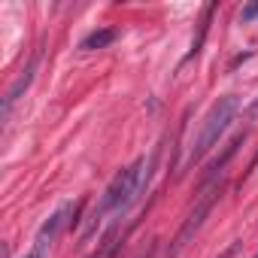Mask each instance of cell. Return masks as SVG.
<instances>
[{
  "instance_id": "6da1fadb",
  "label": "cell",
  "mask_w": 258,
  "mask_h": 258,
  "mask_svg": "<svg viewBox=\"0 0 258 258\" xmlns=\"http://www.w3.org/2000/svg\"><path fill=\"white\" fill-rule=\"evenodd\" d=\"M240 112V97L237 94H228V97H219V103H213V109L207 112L201 131H198V140L191 143V152H188V164H198L216 143L219 137L231 127V121L237 118Z\"/></svg>"
},
{
  "instance_id": "7a4b0ae2",
  "label": "cell",
  "mask_w": 258,
  "mask_h": 258,
  "mask_svg": "<svg viewBox=\"0 0 258 258\" xmlns=\"http://www.w3.org/2000/svg\"><path fill=\"white\" fill-rule=\"evenodd\" d=\"M222 198V185H219V179H213V182H207L204 188H201V195H198V201H195V210L188 213V219L182 222V228H179V234L173 237V246L167 249V258H176L191 240H195V234L201 231V225H204V219L210 216V210L216 207V201Z\"/></svg>"
},
{
  "instance_id": "3957f363",
  "label": "cell",
  "mask_w": 258,
  "mask_h": 258,
  "mask_svg": "<svg viewBox=\"0 0 258 258\" xmlns=\"http://www.w3.org/2000/svg\"><path fill=\"white\" fill-rule=\"evenodd\" d=\"M37 64H40V52H37V55L28 61V67L19 73V79H16V82L10 85V91L4 94V106H0V121H4V124L10 121V115H13V106L19 103V97H22V94L31 88V82H34V73H37Z\"/></svg>"
},
{
  "instance_id": "277c9868",
  "label": "cell",
  "mask_w": 258,
  "mask_h": 258,
  "mask_svg": "<svg viewBox=\"0 0 258 258\" xmlns=\"http://www.w3.org/2000/svg\"><path fill=\"white\" fill-rule=\"evenodd\" d=\"M246 137H249V127H243V131H240V134H237V137H234V140H231L228 146H225V152H222V155H219V158H216V161H213L210 167H207V173H204V185H207V182H213V179H216V176L222 173V167H225V164H228V161H231V158L237 155V149H240V146L246 143Z\"/></svg>"
},
{
  "instance_id": "5b68a950",
  "label": "cell",
  "mask_w": 258,
  "mask_h": 258,
  "mask_svg": "<svg viewBox=\"0 0 258 258\" xmlns=\"http://www.w3.org/2000/svg\"><path fill=\"white\" fill-rule=\"evenodd\" d=\"M115 40H118V31H115V28H100V31L88 34V37L79 43V49H82V52H94V49H106V46H112Z\"/></svg>"
},
{
  "instance_id": "8992f818",
  "label": "cell",
  "mask_w": 258,
  "mask_h": 258,
  "mask_svg": "<svg viewBox=\"0 0 258 258\" xmlns=\"http://www.w3.org/2000/svg\"><path fill=\"white\" fill-rule=\"evenodd\" d=\"M216 13V4H207L204 7V16H201V22H198V37L191 40V52L185 55V61H191L198 52H201V46H204V37H207V31H210V16Z\"/></svg>"
},
{
  "instance_id": "52a82bcc",
  "label": "cell",
  "mask_w": 258,
  "mask_h": 258,
  "mask_svg": "<svg viewBox=\"0 0 258 258\" xmlns=\"http://www.w3.org/2000/svg\"><path fill=\"white\" fill-rule=\"evenodd\" d=\"M49 249H52V246H46V243H37V240H34V249H31L25 258H49Z\"/></svg>"
},
{
  "instance_id": "ba28073f",
  "label": "cell",
  "mask_w": 258,
  "mask_h": 258,
  "mask_svg": "<svg viewBox=\"0 0 258 258\" xmlns=\"http://www.w3.org/2000/svg\"><path fill=\"white\" fill-rule=\"evenodd\" d=\"M240 19H243V22H252V19H258V4H249V7H243Z\"/></svg>"
},
{
  "instance_id": "9c48e42d",
  "label": "cell",
  "mask_w": 258,
  "mask_h": 258,
  "mask_svg": "<svg viewBox=\"0 0 258 258\" xmlns=\"http://www.w3.org/2000/svg\"><path fill=\"white\" fill-rule=\"evenodd\" d=\"M255 167H258V155H255V158H252V164H249V173H252V170H255ZM249 173H246V176H249Z\"/></svg>"
}]
</instances>
